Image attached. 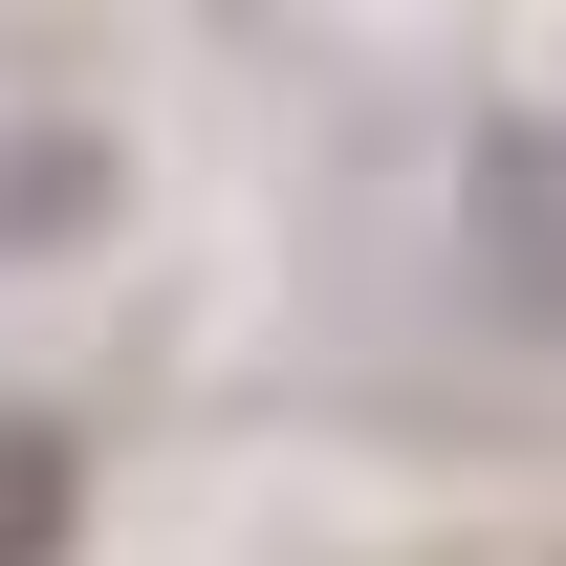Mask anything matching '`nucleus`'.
Masks as SVG:
<instances>
[{
	"instance_id": "1",
	"label": "nucleus",
	"mask_w": 566,
	"mask_h": 566,
	"mask_svg": "<svg viewBox=\"0 0 566 566\" xmlns=\"http://www.w3.org/2000/svg\"><path fill=\"white\" fill-rule=\"evenodd\" d=\"M458 197H480V305L501 327H566V109H501Z\"/></svg>"
},
{
	"instance_id": "2",
	"label": "nucleus",
	"mask_w": 566,
	"mask_h": 566,
	"mask_svg": "<svg viewBox=\"0 0 566 566\" xmlns=\"http://www.w3.org/2000/svg\"><path fill=\"white\" fill-rule=\"evenodd\" d=\"M66 545H87V436L0 392V566H66Z\"/></svg>"
},
{
	"instance_id": "3",
	"label": "nucleus",
	"mask_w": 566,
	"mask_h": 566,
	"mask_svg": "<svg viewBox=\"0 0 566 566\" xmlns=\"http://www.w3.org/2000/svg\"><path fill=\"white\" fill-rule=\"evenodd\" d=\"M66 218H109V153H87V132H22V153H0V262L66 240Z\"/></svg>"
}]
</instances>
